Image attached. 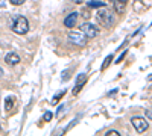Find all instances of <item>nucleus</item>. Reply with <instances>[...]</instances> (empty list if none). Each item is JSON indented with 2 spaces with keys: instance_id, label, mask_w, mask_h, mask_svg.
Here are the masks:
<instances>
[{
  "instance_id": "nucleus-1",
  "label": "nucleus",
  "mask_w": 152,
  "mask_h": 136,
  "mask_svg": "<svg viewBox=\"0 0 152 136\" xmlns=\"http://www.w3.org/2000/svg\"><path fill=\"white\" fill-rule=\"evenodd\" d=\"M11 27H12V30H14L15 33L24 35V33H28V30H29V21H28L26 17L18 15V17L14 18V23H12Z\"/></svg>"
},
{
  "instance_id": "nucleus-2",
  "label": "nucleus",
  "mask_w": 152,
  "mask_h": 136,
  "mask_svg": "<svg viewBox=\"0 0 152 136\" xmlns=\"http://www.w3.org/2000/svg\"><path fill=\"white\" fill-rule=\"evenodd\" d=\"M96 18H97V21L102 24V26H105V27H111V26H113V23H114V17H113V14H111L110 11H107V9H100V11H97Z\"/></svg>"
},
{
  "instance_id": "nucleus-3",
  "label": "nucleus",
  "mask_w": 152,
  "mask_h": 136,
  "mask_svg": "<svg viewBox=\"0 0 152 136\" xmlns=\"http://www.w3.org/2000/svg\"><path fill=\"white\" fill-rule=\"evenodd\" d=\"M131 122H132L134 129H135L138 133L146 132V130H148V127H149V122H148L145 118H142V117H134V118L131 119Z\"/></svg>"
},
{
  "instance_id": "nucleus-4",
  "label": "nucleus",
  "mask_w": 152,
  "mask_h": 136,
  "mask_svg": "<svg viewBox=\"0 0 152 136\" xmlns=\"http://www.w3.org/2000/svg\"><path fill=\"white\" fill-rule=\"evenodd\" d=\"M69 40L76 45H85L87 44V36L82 32H69Z\"/></svg>"
},
{
  "instance_id": "nucleus-5",
  "label": "nucleus",
  "mask_w": 152,
  "mask_h": 136,
  "mask_svg": "<svg viewBox=\"0 0 152 136\" xmlns=\"http://www.w3.org/2000/svg\"><path fill=\"white\" fill-rule=\"evenodd\" d=\"M81 30H82V33L87 36V38H94V36H97V33H99L97 27L93 26L91 23H84L81 26Z\"/></svg>"
},
{
  "instance_id": "nucleus-6",
  "label": "nucleus",
  "mask_w": 152,
  "mask_h": 136,
  "mask_svg": "<svg viewBox=\"0 0 152 136\" xmlns=\"http://www.w3.org/2000/svg\"><path fill=\"white\" fill-rule=\"evenodd\" d=\"M85 82H87V74H85V73H81L79 76L76 77V89L73 91V94H75V95L82 89V86L85 85Z\"/></svg>"
},
{
  "instance_id": "nucleus-7",
  "label": "nucleus",
  "mask_w": 152,
  "mask_h": 136,
  "mask_svg": "<svg viewBox=\"0 0 152 136\" xmlns=\"http://www.w3.org/2000/svg\"><path fill=\"white\" fill-rule=\"evenodd\" d=\"M76 20H78V12H72V14L64 20V26L69 27V29H72L75 24H76Z\"/></svg>"
},
{
  "instance_id": "nucleus-8",
  "label": "nucleus",
  "mask_w": 152,
  "mask_h": 136,
  "mask_svg": "<svg viewBox=\"0 0 152 136\" xmlns=\"http://www.w3.org/2000/svg\"><path fill=\"white\" fill-rule=\"evenodd\" d=\"M5 60H6V64H9V65H17L20 62V56L17 53H8Z\"/></svg>"
},
{
  "instance_id": "nucleus-9",
  "label": "nucleus",
  "mask_w": 152,
  "mask_h": 136,
  "mask_svg": "<svg viewBox=\"0 0 152 136\" xmlns=\"http://www.w3.org/2000/svg\"><path fill=\"white\" fill-rule=\"evenodd\" d=\"M14 104H15V97L14 95L6 97V100H5V110H11L12 107H14Z\"/></svg>"
},
{
  "instance_id": "nucleus-10",
  "label": "nucleus",
  "mask_w": 152,
  "mask_h": 136,
  "mask_svg": "<svg viewBox=\"0 0 152 136\" xmlns=\"http://www.w3.org/2000/svg\"><path fill=\"white\" fill-rule=\"evenodd\" d=\"M88 6L90 8H105L107 3L105 2H99V0H90V2H88Z\"/></svg>"
},
{
  "instance_id": "nucleus-11",
  "label": "nucleus",
  "mask_w": 152,
  "mask_h": 136,
  "mask_svg": "<svg viewBox=\"0 0 152 136\" xmlns=\"http://www.w3.org/2000/svg\"><path fill=\"white\" fill-rule=\"evenodd\" d=\"M64 94H66V91H64V89H61L59 92H56V94L53 95V98L50 100V104H56V103L59 101V98H61L62 95H64Z\"/></svg>"
},
{
  "instance_id": "nucleus-12",
  "label": "nucleus",
  "mask_w": 152,
  "mask_h": 136,
  "mask_svg": "<svg viewBox=\"0 0 152 136\" xmlns=\"http://www.w3.org/2000/svg\"><path fill=\"white\" fill-rule=\"evenodd\" d=\"M114 3V8H116V11L117 12H122L123 11V8H125V2H120V0H116V2H113Z\"/></svg>"
},
{
  "instance_id": "nucleus-13",
  "label": "nucleus",
  "mask_w": 152,
  "mask_h": 136,
  "mask_svg": "<svg viewBox=\"0 0 152 136\" xmlns=\"http://www.w3.org/2000/svg\"><path fill=\"white\" fill-rule=\"evenodd\" d=\"M52 117H53V114L50 112V110H47V112L43 115V122H49L50 119H52Z\"/></svg>"
},
{
  "instance_id": "nucleus-14",
  "label": "nucleus",
  "mask_w": 152,
  "mask_h": 136,
  "mask_svg": "<svg viewBox=\"0 0 152 136\" xmlns=\"http://www.w3.org/2000/svg\"><path fill=\"white\" fill-rule=\"evenodd\" d=\"M111 60H113V56H111V55H110V56H108V58H107V59H105V62H104V65H102V70H105V68H107V67H108V64H110V62H111Z\"/></svg>"
},
{
  "instance_id": "nucleus-15",
  "label": "nucleus",
  "mask_w": 152,
  "mask_h": 136,
  "mask_svg": "<svg viewBox=\"0 0 152 136\" xmlns=\"http://www.w3.org/2000/svg\"><path fill=\"white\" fill-rule=\"evenodd\" d=\"M9 2H11L12 5H15V6H20V5L24 3V0H9Z\"/></svg>"
},
{
  "instance_id": "nucleus-16",
  "label": "nucleus",
  "mask_w": 152,
  "mask_h": 136,
  "mask_svg": "<svg viewBox=\"0 0 152 136\" xmlns=\"http://www.w3.org/2000/svg\"><path fill=\"white\" fill-rule=\"evenodd\" d=\"M107 135H108V136H119V132H117V130H108Z\"/></svg>"
},
{
  "instance_id": "nucleus-17",
  "label": "nucleus",
  "mask_w": 152,
  "mask_h": 136,
  "mask_svg": "<svg viewBox=\"0 0 152 136\" xmlns=\"http://www.w3.org/2000/svg\"><path fill=\"white\" fill-rule=\"evenodd\" d=\"M69 73H70V71H69V70H66L64 73H62V77H61V79H62V80H67V79L70 77V76H69Z\"/></svg>"
},
{
  "instance_id": "nucleus-18",
  "label": "nucleus",
  "mask_w": 152,
  "mask_h": 136,
  "mask_svg": "<svg viewBox=\"0 0 152 136\" xmlns=\"http://www.w3.org/2000/svg\"><path fill=\"white\" fill-rule=\"evenodd\" d=\"M62 109H64V106H59V107H58V112H56V117H61V112H62Z\"/></svg>"
},
{
  "instance_id": "nucleus-19",
  "label": "nucleus",
  "mask_w": 152,
  "mask_h": 136,
  "mask_svg": "<svg viewBox=\"0 0 152 136\" xmlns=\"http://www.w3.org/2000/svg\"><path fill=\"white\" fill-rule=\"evenodd\" d=\"M73 2H75V3H76V5H81V3H82V2H85V0H73Z\"/></svg>"
},
{
  "instance_id": "nucleus-20",
  "label": "nucleus",
  "mask_w": 152,
  "mask_h": 136,
  "mask_svg": "<svg viewBox=\"0 0 152 136\" xmlns=\"http://www.w3.org/2000/svg\"><path fill=\"white\" fill-rule=\"evenodd\" d=\"M5 5H6L5 0H0V8H5Z\"/></svg>"
},
{
  "instance_id": "nucleus-21",
  "label": "nucleus",
  "mask_w": 152,
  "mask_h": 136,
  "mask_svg": "<svg viewBox=\"0 0 152 136\" xmlns=\"http://www.w3.org/2000/svg\"><path fill=\"white\" fill-rule=\"evenodd\" d=\"M146 117H148V119H151V110H146Z\"/></svg>"
},
{
  "instance_id": "nucleus-22",
  "label": "nucleus",
  "mask_w": 152,
  "mask_h": 136,
  "mask_svg": "<svg viewBox=\"0 0 152 136\" xmlns=\"http://www.w3.org/2000/svg\"><path fill=\"white\" fill-rule=\"evenodd\" d=\"M2 76H3V70H2V68H0V77H2Z\"/></svg>"
},
{
  "instance_id": "nucleus-23",
  "label": "nucleus",
  "mask_w": 152,
  "mask_h": 136,
  "mask_svg": "<svg viewBox=\"0 0 152 136\" xmlns=\"http://www.w3.org/2000/svg\"><path fill=\"white\" fill-rule=\"evenodd\" d=\"M110 2H116V0H110ZM120 2H125L126 3V0H120Z\"/></svg>"
}]
</instances>
